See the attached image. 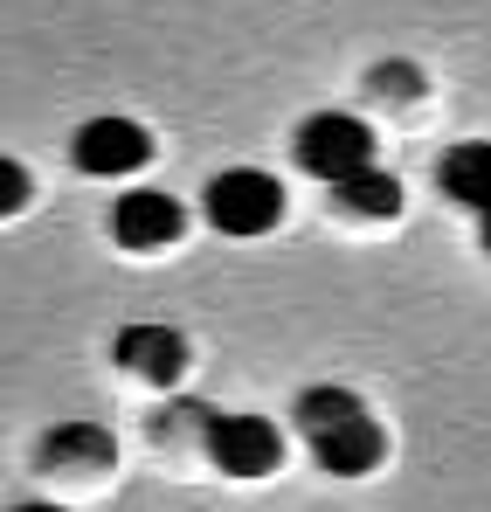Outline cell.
Listing matches in <instances>:
<instances>
[{
  "mask_svg": "<svg viewBox=\"0 0 491 512\" xmlns=\"http://www.w3.org/2000/svg\"><path fill=\"white\" fill-rule=\"evenodd\" d=\"M332 208L367 215V222H388V215H402V180L367 160V167H353L346 180H332Z\"/></svg>",
  "mask_w": 491,
  "mask_h": 512,
  "instance_id": "9",
  "label": "cell"
},
{
  "mask_svg": "<svg viewBox=\"0 0 491 512\" xmlns=\"http://www.w3.org/2000/svg\"><path fill=\"white\" fill-rule=\"evenodd\" d=\"M208 416H215L208 402H173L153 429H160V443H180V436H208Z\"/></svg>",
  "mask_w": 491,
  "mask_h": 512,
  "instance_id": "13",
  "label": "cell"
},
{
  "mask_svg": "<svg viewBox=\"0 0 491 512\" xmlns=\"http://www.w3.org/2000/svg\"><path fill=\"white\" fill-rule=\"evenodd\" d=\"M291 153H298V167L312 173V180H346L353 167H367L374 160V132H367V118H353V111H312L305 125H298V139H291Z\"/></svg>",
  "mask_w": 491,
  "mask_h": 512,
  "instance_id": "3",
  "label": "cell"
},
{
  "mask_svg": "<svg viewBox=\"0 0 491 512\" xmlns=\"http://www.w3.org/2000/svg\"><path fill=\"white\" fill-rule=\"evenodd\" d=\"M111 360L132 367V374L153 381V388H173V381L187 374V340H180L173 326H125V333L111 340Z\"/></svg>",
  "mask_w": 491,
  "mask_h": 512,
  "instance_id": "7",
  "label": "cell"
},
{
  "mask_svg": "<svg viewBox=\"0 0 491 512\" xmlns=\"http://www.w3.org/2000/svg\"><path fill=\"white\" fill-rule=\"evenodd\" d=\"M21 201H28V167H21V160H0V208L14 215Z\"/></svg>",
  "mask_w": 491,
  "mask_h": 512,
  "instance_id": "14",
  "label": "cell"
},
{
  "mask_svg": "<svg viewBox=\"0 0 491 512\" xmlns=\"http://www.w3.org/2000/svg\"><path fill=\"white\" fill-rule=\"evenodd\" d=\"M201 450H208V464L229 471V478H270V471L284 464L277 423H270V416H249V409H215Z\"/></svg>",
  "mask_w": 491,
  "mask_h": 512,
  "instance_id": "2",
  "label": "cell"
},
{
  "mask_svg": "<svg viewBox=\"0 0 491 512\" xmlns=\"http://www.w3.org/2000/svg\"><path fill=\"white\" fill-rule=\"evenodd\" d=\"M436 187H443V201H457V208H485L491 201V139L450 146V153L436 160Z\"/></svg>",
  "mask_w": 491,
  "mask_h": 512,
  "instance_id": "8",
  "label": "cell"
},
{
  "mask_svg": "<svg viewBox=\"0 0 491 512\" xmlns=\"http://www.w3.org/2000/svg\"><path fill=\"white\" fill-rule=\"evenodd\" d=\"M381 450H388V436H381V423L367 409L346 416V423L312 429V457H319V471H332V478H367L381 464Z\"/></svg>",
  "mask_w": 491,
  "mask_h": 512,
  "instance_id": "6",
  "label": "cell"
},
{
  "mask_svg": "<svg viewBox=\"0 0 491 512\" xmlns=\"http://www.w3.org/2000/svg\"><path fill=\"white\" fill-rule=\"evenodd\" d=\"M291 416H298V429L312 436V429H326V423L360 416V395H353V388H339V381H319V388H305V395L291 402Z\"/></svg>",
  "mask_w": 491,
  "mask_h": 512,
  "instance_id": "11",
  "label": "cell"
},
{
  "mask_svg": "<svg viewBox=\"0 0 491 512\" xmlns=\"http://www.w3.org/2000/svg\"><path fill=\"white\" fill-rule=\"evenodd\" d=\"M478 222H485V250H491V201H485V208H478Z\"/></svg>",
  "mask_w": 491,
  "mask_h": 512,
  "instance_id": "15",
  "label": "cell"
},
{
  "mask_svg": "<svg viewBox=\"0 0 491 512\" xmlns=\"http://www.w3.org/2000/svg\"><path fill=\"white\" fill-rule=\"evenodd\" d=\"M201 215H208V229L215 236H270L277 222H284V180L263 167H229L208 180V194H201Z\"/></svg>",
  "mask_w": 491,
  "mask_h": 512,
  "instance_id": "1",
  "label": "cell"
},
{
  "mask_svg": "<svg viewBox=\"0 0 491 512\" xmlns=\"http://www.w3.org/2000/svg\"><path fill=\"white\" fill-rule=\"evenodd\" d=\"M42 464H70V471H97V464H111V436L97 423H63L42 436Z\"/></svg>",
  "mask_w": 491,
  "mask_h": 512,
  "instance_id": "10",
  "label": "cell"
},
{
  "mask_svg": "<svg viewBox=\"0 0 491 512\" xmlns=\"http://www.w3.org/2000/svg\"><path fill=\"white\" fill-rule=\"evenodd\" d=\"M180 229H187V208L166 194V187H125L118 201H111V236L125 243V250H166V243H180Z\"/></svg>",
  "mask_w": 491,
  "mask_h": 512,
  "instance_id": "5",
  "label": "cell"
},
{
  "mask_svg": "<svg viewBox=\"0 0 491 512\" xmlns=\"http://www.w3.org/2000/svg\"><path fill=\"white\" fill-rule=\"evenodd\" d=\"M70 160L83 173H97V180H125V173H139L153 160V132L139 125V118H90L77 132V146H70Z\"/></svg>",
  "mask_w": 491,
  "mask_h": 512,
  "instance_id": "4",
  "label": "cell"
},
{
  "mask_svg": "<svg viewBox=\"0 0 491 512\" xmlns=\"http://www.w3.org/2000/svg\"><path fill=\"white\" fill-rule=\"evenodd\" d=\"M367 90H374L381 104H409V97H422V70H415V63H374V70H367Z\"/></svg>",
  "mask_w": 491,
  "mask_h": 512,
  "instance_id": "12",
  "label": "cell"
}]
</instances>
